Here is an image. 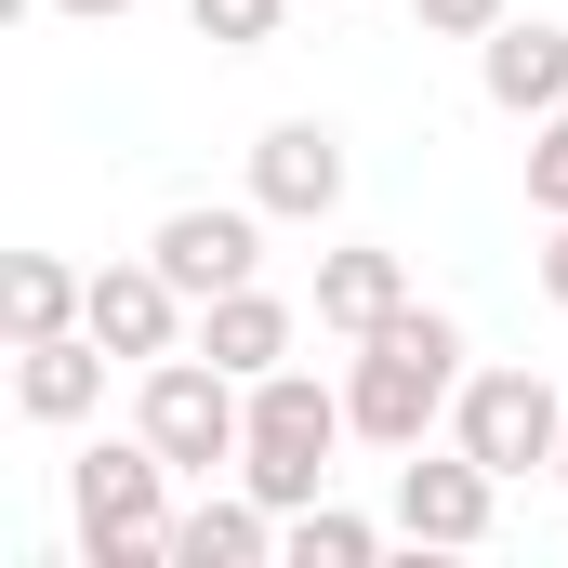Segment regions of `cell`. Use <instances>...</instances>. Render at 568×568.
I'll return each instance as SVG.
<instances>
[{
  "label": "cell",
  "mask_w": 568,
  "mask_h": 568,
  "mask_svg": "<svg viewBox=\"0 0 568 568\" xmlns=\"http://www.w3.org/2000/svg\"><path fill=\"white\" fill-rule=\"evenodd\" d=\"M542 304H556V317H568V225H556V239H542Z\"/></svg>",
  "instance_id": "cell-20"
},
{
  "label": "cell",
  "mask_w": 568,
  "mask_h": 568,
  "mask_svg": "<svg viewBox=\"0 0 568 568\" xmlns=\"http://www.w3.org/2000/svg\"><path fill=\"white\" fill-rule=\"evenodd\" d=\"M357 436L344 410V384H317V371H265L252 384V436H239V489H265L278 516H304L317 489H331V449Z\"/></svg>",
  "instance_id": "cell-3"
},
{
  "label": "cell",
  "mask_w": 568,
  "mask_h": 568,
  "mask_svg": "<svg viewBox=\"0 0 568 568\" xmlns=\"http://www.w3.org/2000/svg\"><path fill=\"white\" fill-rule=\"evenodd\" d=\"M503 13H516V0H410V27H424V40H489Z\"/></svg>",
  "instance_id": "cell-19"
},
{
  "label": "cell",
  "mask_w": 568,
  "mask_h": 568,
  "mask_svg": "<svg viewBox=\"0 0 568 568\" xmlns=\"http://www.w3.org/2000/svg\"><path fill=\"white\" fill-rule=\"evenodd\" d=\"M53 13H67V27H120L133 0H53Z\"/></svg>",
  "instance_id": "cell-21"
},
{
  "label": "cell",
  "mask_w": 568,
  "mask_h": 568,
  "mask_svg": "<svg viewBox=\"0 0 568 568\" xmlns=\"http://www.w3.org/2000/svg\"><path fill=\"white\" fill-rule=\"evenodd\" d=\"M278 503H265V489H225V503H185V516H172V568H265L278 556Z\"/></svg>",
  "instance_id": "cell-14"
},
{
  "label": "cell",
  "mask_w": 568,
  "mask_h": 568,
  "mask_svg": "<svg viewBox=\"0 0 568 568\" xmlns=\"http://www.w3.org/2000/svg\"><path fill=\"white\" fill-rule=\"evenodd\" d=\"M133 424L159 436V463H172V476H225V463H239V436H252V384H239L225 357L172 344V357H145Z\"/></svg>",
  "instance_id": "cell-4"
},
{
  "label": "cell",
  "mask_w": 568,
  "mask_h": 568,
  "mask_svg": "<svg viewBox=\"0 0 568 568\" xmlns=\"http://www.w3.org/2000/svg\"><path fill=\"white\" fill-rule=\"evenodd\" d=\"M344 172H357V159H344L331 120H265V133H252V199H265L278 225H331V212H344Z\"/></svg>",
  "instance_id": "cell-8"
},
{
  "label": "cell",
  "mask_w": 568,
  "mask_h": 568,
  "mask_svg": "<svg viewBox=\"0 0 568 568\" xmlns=\"http://www.w3.org/2000/svg\"><path fill=\"white\" fill-rule=\"evenodd\" d=\"M397 542H424V556H476L489 529H503V476L449 436V449H397V516H384Z\"/></svg>",
  "instance_id": "cell-6"
},
{
  "label": "cell",
  "mask_w": 568,
  "mask_h": 568,
  "mask_svg": "<svg viewBox=\"0 0 568 568\" xmlns=\"http://www.w3.org/2000/svg\"><path fill=\"white\" fill-rule=\"evenodd\" d=\"M93 317V278L67 265V252H13L0 265V331L13 344H53V331H80Z\"/></svg>",
  "instance_id": "cell-15"
},
{
  "label": "cell",
  "mask_w": 568,
  "mask_h": 568,
  "mask_svg": "<svg viewBox=\"0 0 568 568\" xmlns=\"http://www.w3.org/2000/svg\"><path fill=\"white\" fill-rule=\"evenodd\" d=\"M278 556H291V568H371V556H384V529H371V516H344V503L317 489V503L278 529Z\"/></svg>",
  "instance_id": "cell-16"
},
{
  "label": "cell",
  "mask_w": 568,
  "mask_h": 568,
  "mask_svg": "<svg viewBox=\"0 0 568 568\" xmlns=\"http://www.w3.org/2000/svg\"><path fill=\"white\" fill-rule=\"evenodd\" d=\"M106 371H120V357H106L93 331L13 344V410H27V424H93V410H106Z\"/></svg>",
  "instance_id": "cell-12"
},
{
  "label": "cell",
  "mask_w": 568,
  "mask_h": 568,
  "mask_svg": "<svg viewBox=\"0 0 568 568\" xmlns=\"http://www.w3.org/2000/svg\"><path fill=\"white\" fill-rule=\"evenodd\" d=\"M476 93H489L503 120H556V106H568V27L503 13V27L476 40Z\"/></svg>",
  "instance_id": "cell-10"
},
{
  "label": "cell",
  "mask_w": 568,
  "mask_h": 568,
  "mask_svg": "<svg viewBox=\"0 0 568 568\" xmlns=\"http://www.w3.org/2000/svg\"><path fill=\"white\" fill-rule=\"evenodd\" d=\"M185 344H199V357H225L239 384H265V371H291L304 317H291V304H278L265 278H239V291H212V304H199V331H185Z\"/></svg>",
  "instance_id": "cell-11"
},
{
  "label": "cell",
  "mask_w": 568,
  "mask_h": 568,
  "mask_svg": "<svg viewBox=\"0 0 568 568\" xmlns=\"http://www.w3.org/2000/svg\"><path fill=\"white\" fill-rule=\"evenodd\" d=\"M449 436L516 489V476H556L568 449V397L542 384V371H463V397H449Z\"/></svg>",
  "instance_id": "cell-5"
},
{
  "label": "cell",
  "mask_w": 568,
  "mask_h": 568,
  "mask_svg": "<svg viewBox=\"0 0 568 568\" xmlns=\"http://www.w3.org/2000/svg\"><path fill=\"white\" fill-rule=\"evenodd\" d=\"M529 212L568 225V106H556V120H529Z\"/></svg>",
  "instance_id": "cell-18"
},
{
  "label": "cell",
  "mask_w": 568,
  "mask_h": 568,
  "mask_svg": "<svg viewBox=\"0 0 568 568\" xmlns=\"http://www.w3.org/2000/svg\"><path fill=\"white\" fill-rule=\"evenodd\" d=\"M265 225H278L265 199H185V212H159V239H145V252L172 265L185 304H212V291H239L252 265H265Z\"/></svg>",
  "instance_id": "cell-7"
},
{
  "label": "cell",
  "mask_w": 568,
  "mask_h": 568,
  "mask_svg": "<svg viewBox=\"0 0 568 568\" xmlns=\"http://www.w3.org/2000/svg\"><path fill=\"white\" fill-rule=\"evenodd\" d=\"M556 476H568V449H556Z\"/></svg>",
  "instance_id": "cell-22"
},
{
  "label": "cell",
  "mask_w": 568,
  "mask_h": 568,
  "mask_svg": "<svg viewBox=\"0 0 568 568\" xmlns=\"http://www.w3.org/2000/svg\"><path fill=\"white\" fill-rule=\"evenodd\" d=\"M449 397H463V317L449 304H397L357 357H344V410L371 449H424L449 424Z\"/></svg>",
  "instance_id": "cell-1"
},
{
  "label": "cell",
  "mask_w": 568,
  "mask_h": 568,
  "mask_svg": "<svg viewBox=\"0 0 568 568\" xmlns=\"http://www.w3.org/2000/svg\"><path fill=\"white\" fill-rule=\"evenodd\" d=\"M80 331H93L106 357H133V371H145V357H172V344L199 331V304L172 291L159 252H133V265H93V317H80Z\"/></svg>",
  "instance_id": "cell-9"
},
{
  "label": "cell",
  "mask_w": 568,
  "mask_h": 568,
  "mask_svg": "<svg viewBox=\"0 0 568 568\" xmlns=\"http://www.w3.org/2000/svg\"><path fill=\"white\" fill-rule=\"evenodd\" d=\"M397 304H410V265H397L384 239H344V252H317V331L371 344V331H384Z\"/></svg>",
  "instance_id": "cell-13"
},
{
  "label": "cell",
  "mask_w": 568,
  "mask_h": 568,
  "mask_svg": "<svg viewBox=\"0 0 568 568\" xmlns=\"http://www.w3.org/2000/svg\"><path fill=\"white\" fill-rule=\"evenodd\" d=\"M67 516H80V556L93 568H145L172 556V463H159V436H93L80 463H67Z\"/></svg>",
  "instance_id": "cell-2"
},
{
  "label": "cell",
  "mask_w": 568,
  "mask_h": 568,
  "mask_svg": "<svg viewBox=\"0 0 568 568\" xmlns=\"http://www.w3.org/2000/svg\"><path fill=\"white\" fill-rule=\"evenodd\" d=\"M185 27H199L212 53H265V40L291 27V0H185Z\"/></svg>",
  "instance_id": "cell-17"
}]
</instances>
